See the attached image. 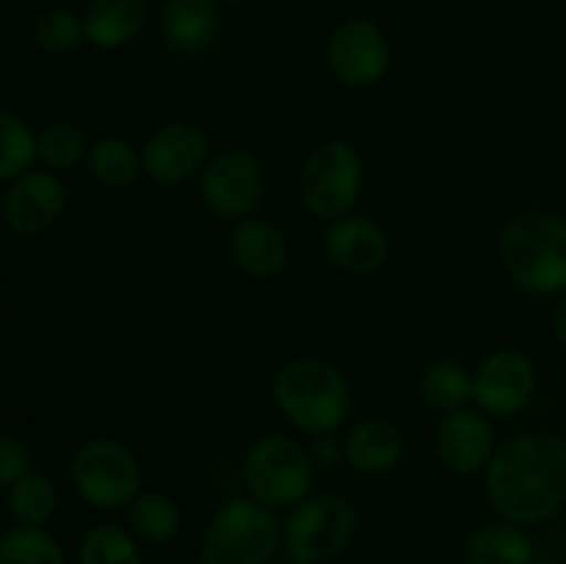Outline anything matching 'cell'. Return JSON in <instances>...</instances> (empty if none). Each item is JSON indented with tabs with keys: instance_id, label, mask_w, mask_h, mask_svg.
Here are the masks:
<instances>
[{
	"instance_id": "1",
	"label": "cell",
	"mask_w": 566,
	"mask_h": 564,
	"mask_svg": "<svg viewBox=\"0 0 566 564\" xmlns=\"http://www.w3.org/2000/svg\"><path fill=\"white\" fill-rule=\"evenodd\" d=\"M484 487L501 520L525 529L553 520L566 503V437L551 429L512 435L497 446Z\"/></svg>"
},
{
	"instance_id": "2",
	"label": "cell",
	"mask_w": 566,
	"mask_h": 564,
	"mask_svg": "<svg viewBox=\"0 0 566 564\" xmlns=\"http://www.w3.org/2000/svg\"><path fill=\"white\" fill-rule=\"evenodd\" d=\"M271 393L287 424L307 437L337 435L354 407L352 382L337 365L321 357L287 359L276 370Z\"/></svg>"
},
{
	"instance_id": "3",
	"label": "cell",
	"mask_w": 566,
	"mask_h": 564,
	"mask_svg": "<svg viewBox=\"0 0 566 564\" xmlns=\"http://www.w3.org/2000/svg\"><path fill=\"white\" fill-rule=\"evenodd\" d=\"M501 265L509 280L531 296L566 291V219L553 210H520L503 224Z\"/></svg>"
},
{
	"instance_id": "4",
	"label": "cell",
	"mask_w": 566,
	"mask_h": 564,
	"mask_svg": "<svg viewBox=\"0 0 566 564\" xmlns=\"http://www.w3.org/2000/svg\"><path fill=\"white\" fill-rule=\"evenodd\" d=\"M280 551V512L238 495L210 514L199 540V564H271Z\"/></svg>"
},
{
	"instance_id": "5",
	"label": "cell",
	"mask_w": 566,
	"mask_h": 564,
	"mask_svg": "<svg viewBox=\"0 0 566 564\" xmlns=\"http://www.w3.org/2000/svg\"><path fill=\"white\" fill-rule=\"evenodd\" d=\"M310 446L285 431H269L247 448L241 459V479L247 495L274 512H287L313 495L315 484Z\"/></svg>"
},
{
	"instance_id": "6",
	"label": "cell",
	"mask_w": 566,
	"mask_h": 564,
	"mask_svg": "<svg viewBox=\"0 0 566 564\" xmlns=\"http://www.w3.org/2000/svg\"><path fill=\"white\" fill-rule=\"evenodd\" d=\"M365 188V164L346 138L315 144L298 169V202L318 221H337L354 213Z\"/></svg>"
},
{
	"instance_id": "7",
	"label": "cell",
	"mask_w": 566,
	"mask_h": 564,
	"mask_svg": "<svg viewBox=\"0 0 566 564\" xmlns=\"http://www.w3.org/2000/svg\"><path fill=\"white\" fill-rule=\"evenodd\" d=\"M357 529L359 514L348 498L318 492L287 509L282 520V551L313 564L335 562L354 545Z\"/></svg>"
},
{
	"instance_id": "8",
	"label": "cell",
	"mask_w": 566,
	"mask_h": 564,
	"mask_svg": "<svg viewBox=\"0 0 566 564\" xmlns=\"http://www.w3.org/2000/svg\"><path fill=\"white\" fill-rule=\"evenodd\" d=\"M77 495L99 512H122L144 490V470L136 451L116 437H92L70 464Z\"/></svg>"
},
{
	"instance_id": "9",
	"label": "cell",
	"mask_w": 566,
	"mask_h": 564,
	"mask_svg": "<svg viewBox=\"0 0 566 564\" xmlns=\"http://www.w3.org/2000/svg\"><path fill=\"white\" fill-rule=\"evenodd\" d=\"M199 199L213 219L235 224L260 213L265 202L263 160L249 147H224L210 155L197 177Z\"/></svg>"
},
{
	"instance_id": "10",
	"label": "cell",
	"mask_w": 566,
	"mask_h": 564,
	"mask_svg": "<svg viewBox=\"0 0 566 564\" xmlns=\"http://www.w3.org/2000/svg\"><path fill=\"white\" fill-rule=\"evenodd\" d=\"M536 385V363L523 348H495L473 370V407L492 420H512L534 404Z\"/></svg>"
},
{
	"instance_id": "11",
	"label": "cell",
	"mask_w": 566,
	"mask_h": 564,
	"mask_svg": "<svg viewBox=\"0 0 566 564\" xmlns=\"http://www.w3.org/2000/svg\"><path fill=\"white\" fill-rule=\"evenodd\" d=\"M326 64L343 86L370 88L385 81L390 72V39L368 17H348L332 31L326 44Z\"/></svg>"
},
{
	"instance_id": "12",
	"label": "cell",
	"mask_w": 566,
	"mask_h": 564,
	"mask_svg": "<svg viewBox=\"0 0 566 564\" xmlns=\"http://www.w3.org/2000/svg\"><path fill=\"white\" fill-rule=\"evenodd\" d=\"M210 136L191 119H171L155 127L142 144L144 177L155 186H186L210 160Z\"/></svg>"
},
{
	"instance_id": "13",
	"label": "cell",
	"mask_w": 566,
	"mask_h": 564,
	"mask_svg": "<svg viewBox=\"0 0 566 564\" xmlns=\"http://www.w3.org/2000/svg\"><path fill=\"white\" fill-rule=\"evenodd\" d=\"M495 420L479 407H462L440 415L434 426V457L451 476H481L497 451Z\"/></svg>"
},
{
	"instance_id": "14",
	"label": "cell",
	"mask_w": 566,
	"mask_h": 564,
	"mask_svg": "<svg viewBox=\"0 0 566 564\" xmlns=\"http://www.w3.org/2000/svg\"><path fill=\"white\" fill-rule=\"evenodd\" d=\"M66 210V186L55 171H25L11 180L0 213L6 227L22 238L48 232Z\"/></svg>"
},
{
	"instance_id": "15",
	"label": "cell",
	"mask_w": 566,
	"mask_h": 564,
	"mask_svg": "<svg viewBox=\"0 0 566 564\" xmlns=\"http://www.w3.org/2000/svg\"><path fill=\"white\" fill-rule=\"evenodd\" d=\"M324 249L329 263L352 276L376 274L390 260V238L385 227L357 210L326 224Z\"/></svg>"
},
{
	"instance_id": "16",
	"label": "cell",
	"mask_w": 566,
	"mask_h": 564,
	"mask_svg": "<svg viewBox=\"0 0 566 564\" xmlns=\"http://www.w3.org/2000/svg\"><path fill=\"white\" fill-rule=\"evenodd\" d=\"M158 31L166 50L182 59L208 53L221 31L219 0H164Z\"/></svg>"
},
{
	"instance_id": "17",
	"label": "cell",
	"mask_w": 566,
	"mask_h": 564,
	"mask_svg": "<svg viewBox=\"0 0 566 564\" xmlns=\"http://www.w3.org/2000/svg\"><path fill=\"white\" fill-rule=\"evenodd\" d=\"M287 238L274 221L252 216L230 224V258L249 280L265 282L280 276L287 265Z\"/></svg>"
},
{
	"instance_id": "18",
	"label": "cell",
	"mask_w": 566,
	"mask_h": 564,
	"mask_svg": "<svg viewBox=\"0 0 566 564\" xmlns=\"http://www.w3.org/2000/svg\"><path fill=\"white\" fill-rule=\"evenodd\" d=\"M403 453H407V437L401 426L392 424L390 418L370 415V418L354 420L343 435V457L348 468L357 473H390L401 464Z\"/></svg>"
},
{
	"instance_id": "19",
	"label": "cell",
	"mask_w": 566,
	"mask_h": 564,
	"mask_svg": "<svg viewBox=\"0 0 566 564\" xmlns=\"http://www.w3.org/2000/svg\"><path fill=\"white\" fill-rule=\"evenodd\" d=\"M149 22V0H88L83 9L86 42L97 50H122L136 42Z\"/></svg>"
},
{
	"instance_id": "20",
	"label": "cell",
	"mask_w": 566,
	"mask_h": 564,
	"mask_svg": "<svg viewBox=\"0 0 566 564\" xmlns=\"http://www.w3.org/2000/svg\"><path fill=\"white\" fill-rule=\"evenodd\" d=\"M536 553L528 529L501 518L473 529L464 542V564H531Z\"/></svg>"
},
{
	"instance_id": "21",
	"label": "cell",
	"mask_w": 566,
	"mask_h": 564,
	"mask_svg": "<svg viewBox=\"0 0 566 564\" xmlns=\"http://www.w3.org/2000/svg\"><path fill=\"white\" fill-rule=\"evenodd\" d=\"M125 512V525L142 545H169L182 531V509L169 492L142 490Z\"/></svg>"
},
{
	"instance_id": "22",
	"label": "cell",
	"mask_w": 566,
	"mask_h": 564,
	"mask_svg": "<svg viewBox=\"0 0 566 564\" xmlns=\"http://www.w3.org/2000/svg\"><path fill=\"white\" fill-rule=\"evenodd\" d=\"M83 166L88 177L105 188H130L144 177L142 147L122 136L94 138Z\"/></svg>"
},
{
	"instance_id": "23",
	"label": "cell",
	"mask_w": 566,
	"mask_h": 564,
	"mask_svg": "<svg viewBox=\"0 0 566 564\" xmlns=\"http://www.w3.org/2000/svg\"><path fill=\"white\" fill-rule=\"evenodd\" d=\"M420 398L437 415L473 404V370L459 359H437L420 376Z\"/></svg>"
},
{
	"instance_id": "24",
	"label": "cell",
	"mask_w": 566,
	"mask_h": 564,
	"mask_svg": "<svg viewBox=\"0 0 566 564\" xmlns=\"http://www.w3.org/2000/svg\"><path fill=\"white\" fill-rule=\"evenodd\" d=\"M77 564H144L142 542L127 525L97 523L77 545Z\"/></svg>"
},
{
	"instance_id": "25",
	"label": "cell",
	"mask_w": 566,
	"mask_h": 564,
	"mask_svg": "<svg viewBox=\"0 0 566 564\" xmlns=\"http://www.w3.org/2000/svg\"><path fill=\"white\" fill-rule=\"evenodd\" d=\"M92 142L72 122H50L36 133V158L48 171H72L86 164Z\"/></svg>"
},
{
	"instance_id": "26",
	"label": "cell",
	"mask_w": 566,
	"mask_h": 564,
	"mask_svg": "<svg viewBox=\"0 0 566 564\" xmlns=\"http://www.w3.org/2000/svg\"><path fill=\"white\" fill-rule=\"evenodd\" d=\"M0 564H66V558L44 525L17 523L0 534Z\"/></svg>"
},
{
	"instance_id": "27",
	"label": "cell",
	"mask_w": 566,
	"mask_h": 564,
	"mask_svg": "<svg viewBox=\"0 0 566 564\" xmlns=\"http://www.w3.org/2000/svg\"><path fill=\"white\" fill-rule=\"evenodd\" d=\"M9 512L20 525H44L59 512V490L44 473H28L9 490Z\"/></svg>"
},
{
	"instance_id": "28",
	"label": "cell",
	"mask_w": 566,
	"mask_h": 564,
	"mask_svg": "<svg viewBox=\"0 0 566 564\" xmlns=\"http://www.w3.org/2000/svg\"><path fill=\"white\" fill-rule=\"evenodd\" d=\"M36 133L17 114L0 111V182H11L33 169Z\"/></svg>"
},
{
	"instance_id": "29",
	"label": "cell",
	"mask_w": 566,
	"mask_h": 564,
	"mask_svg": "<svg viewBox=\"0 0 566 564\" xmlns=\"http://www.w3.org/2000/svg\"><path fill=\"white\" fill-rule=\"evenodd\" d=\"M33 42L53 55H66L86 42V28H83V14H75L70 9L42 11L33 22Z\"/></svg>"
},
{
	"instance_id": "30",
	"label": "cell",
	"mask_w": 566,
	"mask_h": 564,
	"mask_svg": "<svg viewBox=\"0 0 566 564\" xmlns=\"http://www.w3.org/2000/svg\"><path fill=\"white\" fill-rule=\"evenodd\" d=\"M31 448L20 437L0 435V490H11L22 476L31 473Z\"/></svg>"
},
{
	"instance_id": "31",
	"label": "cell",
	"mask_w": 566,
	"mask_h": 564,
	"mask_svg": "<svg viewBox=\"0 0 566 564\" xmlns=\"http://www.w3.org/2000/svg\"><path fill=\"white\" fill-rule=\"evenodd\" d=\"M310 457H313L315 468L318 470L337 468L340 462H346V457H343V437L337 435L310 437Z\"/></svg>"
},
{
	"instance_id": "32",
	"label": "cell",
	"mask_w": 566,
	"mask_h": 564,
	"mask_svg": "<svg viewBox=\"0 0 566 564\" xmlns=\"http://www.w3.org/2000/svg\"><path fill=\"white\" fill-rule=\"evenodd\" d=\"M551 326L556 341L566 348V291L556 296V304H553V313H551Z\"/></svg>"
},
{
	"instance_id": "33",
	"label": "cell",
	"mask_w": 566,
	"mask_h": 564,
	"mask_svg": "<svg viewBox=\"0 0 566 564\" xmlns=\"http://www.w3.org/2000/svg\"><path fill=\"white\" fill-rule=\"evenodd\" d=\"M276 564H313V562H307V558H298V556H291V553H285V556H282Z\"/></svg>"
},
{
	"instance_id": "34",
	"label": "cell",
	"mask_w": 566,
	"mask_h": 564,
	"mask_svg": "<svg viewBox=\"0 0 566 564\" xmlns=\"http://www.w3.org/2000/svg\"><path fill=\"white\" fill-rule=\"evenodd\" d=\"M531 564H558L556 558H551V556H539V553H536V558Z\"/></svg>"
},
{
	"instance_id": "35",
	"label": "cell",
	"mask_w": 566,
	"mask_h": 564,
	"mask_svg": "<svg viewBox=\"0 0 566 564\" xmlns=\"http://www.w3.org/2000/svg\"><path fill=\"white\" fill-rule=\"evenodd\" d=\"M219 3H241V0H219Z\"/></svg>"
},
{
	"instance_id": "36",
	"label": "cell",
	"mask_w": 566,
	"mask_h": 564,
	"mask_svg": "<svg viewBox=\"0 0 566 564\" xmlns=\"http://www.w3.org/2000/svg\"><path fill=\"white\" fill-rule=\"evenodd\" d=\"M564 387H566V374H564Z\"/></svg>"
}]
</instances>
